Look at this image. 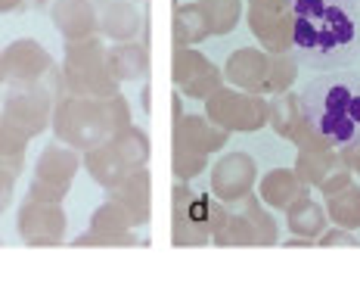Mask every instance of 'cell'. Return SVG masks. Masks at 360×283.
<instances>
[{
	"mask_svg": "<svg viewBox=\"0 0 360 283\" xmlns=\"http://www.w3.org/2000/svg\"><path fill=\"white\" fill-rule=\"evenodd\" d=\"M298 81V59L289 54H270L267 94H283Z\"/></svg>",
	"mask_w": 360,
	"mask_h": 283,
	"instance_id": "cell-33",
	"label": "cell"
},
{
	"mask_svg": "<svg viewBox=\"0 0 360 283\" xmlns=\"http://www.w3.org/2000/svg\"><path fill=\"white\" fill-rule=\"evenodd\" d=\"M131 218L115 199H106L94 215H90V230L81 234L75 246H137V234H134Z\"/></svg>",
	"mask_w": 360,
	"mask_h": 283,
	"instance_id": "cell-13",
	"label": "cell"
},
{
	"mask_svg": "<svg viewBox=\"0 0 360 283\" xmlns=\"http://www.w3.org/2000/svg\"><path fill=\"white\" fill-rule=\"evenodd\" d=\"M227 206L212 193H193L186 181L171 187V243L177 249H196L212 243V230L221 225Z\"/></svg>",
	"mask_w": 360,
	"mask_h": 283,
	"instance_id": "cell-4",
	"label": "cell"
},
{
	"mask_svg": "<svg viewBox=\"0 0 360 283\" xmlns=\"http://www.w3.org/2000/svg\"><path fill=\"white\" fill-rule=\"evenodd\" d=\"M208 34H212V28H208V19L199 4H177L174 6V19H171L174 47H196Z\"/></svg>",
	"mask_w": 360,
	"mask_h": 283,
	"instance_id": "cell-25",
	"label": "cell"
},
{
	"mask_svg": "<svg viewBox=\"0 0 360 283\" xmlns=\"http://www.w3.org/2000/svg\"><path fill=\"white\" fill-rule=\"evenodd\" d=\"M255 181H258V165L243 150L221 156L212 165V196L224 206H236L239 199H245L255 190Z\"/></svg>",
	"mask_w": 360,
	"mask_h": 283,
	"instance_id": "cell-12",
	"label": "cell"
},
{
	"mask_svg": "<svg viewBox=\"0 0 360 283\" xmlns=\"http://www.w3.org/2000/svg\"><path fill=\"white\" fill-rule=\"evenodd\" d=\"M249 32L267 54H292V10H245Z\"/></svg>",
	"mask_w": 360,
	"mask_h": 283,
	"instance_id": "cell-18",
	"label": "cell"
},
{
	"mask_svg": "<svg viewBox=\"0 0 360 283\" xmlns=\"http://www.w3.org/2000/svg\"><path fill=\"white\" fill-rule=\"evenodd\" d=\"M32 4H37V6H44V4H50V0H32Z\"/></svg>",
	"mask_w": 360,
	"mask_h": 283,
	"instance_id": "cell-43",
	"label": "cell"
},
{
	"mask_svg": "<svg viewBox=\"0 0 360 283\" xmlns=\"http://www.w3.org/2000/svg\"><path fill=\"white\" fill-rule=\"evenodd\" d=\"M109 69L115 81H143L149 75V50L143 41H122L109 47Z\"/></svg>",
	"mask_w": 360,
	"mask_h": 283,
	"instance_id": "cell-24",
	"label": "cell"
},
{
	"mask_svg": "<svg viewBox=\"0 0 360 283\" xmlns=\"http://www.w3.org/2000/svg\"><path fill=\"white\" fill-rule=\"evenodd\" d=\"M50 19L63 41H81L96 34V6L94 0H53Z\"/></svg>",
	"mask_w": 360,
	"mask_h": 283,
	"instance_id": "cell-19",
	"label": "cell"
},
{
	"mask_svg": "<svg viewBox=\"0 0 360 283\" xmlns=\"http://www.w3.org/2000/svg\"><path fill=\"white\" fill-rule=\"evenodd\" d=\"M335 165H342V156L335 153V146H320V150H298V159L292 171L298 175V181L304 187H317Z\"/></svg>",
	"mask_w": 360,
	"mask_h": 283,
	"instance_id": "cell-26",
	"label": "cell"
},
{
	"mask_svg": "<svg viewBox=\"0 0 360 283\" xmlns=\"http://www.w3.org/2000/svg\"><path fill=\"white\" fill-rule=\"evenodd\" d=\"M208 19L212 34H230L243 19V0H196Z\"/></svg>",
	"mask_w": 360,
	"mask_h": 283,
	"instance_id": "cell-32",
	"label": "cell"
},
{
	"mask_svg": "<svg viewBox=\"0 0 360 283\" xmlns=\"http://www.w3.org/2000/svg\"><path fill=\"white\" fill-rule=\"evenodd\" d=\"M180 115H184V100H180V94L174 91V96H171V122H177Z\"/></svg>",
	"mask_w": 360,
	"mask_h": 283,
	"instance_id": "cell-41",
	"label": "cell"
},
{
	"mask_svg": "<svg viewBox=\"0 0 360 283\" xmlns=\"http://www.w3.org/2000/svg\"><path fill=\"white\" fill-rule=\"evenodd\" d=\"M351 181H354V175H351V171L345 168V162H342V165H335V168H333V171H329V175L323 177V181L317 184V190L323 193V199H326V196H333V193L345 190Z\"/></svg>",
	"mask_w": 360,
	"mask_h": 283,
	"instance_id": "cell-35",
	"label": "cell"
},
{
	"mask_svg": "<svg viewBox=\"0 0 360 283\" xmlns=\"http://www.w3.org/2000/svg\"><path fill=\"white\" fill-rule=\"evenodd\" d=\"M0 87H4V75H0Z\"/></svg>",
	"mask_w": 360,
	"mask_h": 283,
	"instance_id": "cell-44",
	"label": "cell"
},
{
	"mask_svg": "<svg viewBox=\"0 0 360 283\" xmlns=\"http://www.w3.org/2000/svg\"><path fill=\"white\" fill-rule=\"evenodd\" d=\"M53 96L44 87H10L6 96L0 100L6 122L16 131H22L28 140H34L37 134H44L50 128V118H53Z\"/></svg>",
	"mask_w": 360,
	"mask_h": 283,
	"instance_id": "cell-10",
	"label": "cell"
},
{
	"mask_svg": "<svg viewBox=\"0 0 360 283\" xmlns=\"http://www.w3.org/2000/svg\"><path fill=\"white\" fill-rule=\"evenodd\" d=\"M69 218L63 212V203H44V199L25 196L16 215L19 240L25 246H63Z\"/></svg>",
	"mask_w": 360,
	"mask_h": 283,
	"instance_id": "cell-9",
	"label": "cell"
},
{
	"mask_svg": "<svg viewBox=\"0 0 360 283\" xmlns=\"http://www.w3.org/2000/svg\"><path fill=\"white\" fill-rule=\"evenodd\" d=\"M171 146L177 150H190L202 156H214L227 146L230 134L224 128H217L214 122H208L205 115H180L171 128Z\"/></svg>",
	"mask_w": 360,
	"mask_h": 283,
	"instance_id": "cell-16",
	"label": "cell"
},
{
	"mask_svg": "<svg viewBox=\"0 0 360 283\" xmlns=\"http://www.w3.org/2000/svg\"><path fill=\"white\" fill-rule=\"evenodd\" d=\"M326 218L345 230H360V187L354 181L345 190L326 196Z\"/></svg>",
	"mask_w": 360,
	"mask_h": 283,
	"instance_id": "cell-29",
	"label": "cell"
},
{
	"mask_svg": "<svg viewBox=\"0 0 360 283\" xmlns=\"http://www.w3.org/2000/svg\"><path fill=\"white\" fill-rule=\"evenodd\" d=\"M81 165L87 168V175L94 177L103 190L115 187L127 171H131L127 162L118 156V150L112 146V140H103V144H96V146H90V150L81 153Z\"/></svg>",
	"mask_w": 360,
	"mask_h": 283,
	"instance_id": "cell-21",
	"label": "cell"
},
{
	"mask_svg": "<svg viewBox=\"0 0 360 283\" xmlns=\"http://www.w3.org/2000/svg\"><path fill=\"white\" fill-rule=\"evenodd\" d=\"M258 184V199L264 203L267 208H280V212H286L292 199H298L302 193L307 190L302 181H298V175L292 168H270Z\"/></svg>",
	"mask_w": 360,
	"mask_h": 283,
	"instance_id": "cell-23",
	"label": "cell"
},
{
	"mask_svg": "<svg viewBox=\"0 0 360 283\" xmlns=\"http://www.w3.org/2000/svg\"><path fill=\"white\" fill-rule=\"evenodd\" d=\"M267 125L280 134L283 140L289 144H298L302 134L307 131V118H304V109H302V96L292 94V91H283V94H274V100L267 103Z\"/></svg>",
	"mask_w": 360,
	"mask_h": 283,
	"instance_id": "cell-20",
	"label": "cell"
},
{
	"mask_svg": "<svg viewBox=\"0 0 360 283\" xmlns=\"http://www.w3.org/2000/svg\"><path fill=\"white\" fill-rule=\"evenodd\" d=\"M25 6H28V0H0V13H19Z\"/></svg>",
	"mask_w": 360,
	"mask_h": 283,
	"instance_id": "cell-40",
	"label": "cell"
},
{
	"mask_svg": "<svg viewBox=\"0 0 360 283\" xmlns=\"http://www.w3.org/2000/svg\"><path fill=\"white\" fill-rule=\"evenodd\" d=\"M314 243L326 246V249H333V246H357V237L351 234V230H345V227L335 225L333 230H323V234H320Z\"/></svg>",
	"mask_w": 360,
	"mask_h": 283,
	"instance_id": "cell-36",
	"label": "cell"
},
{
	"mask_svg": "<svg viewBox=\"0 0 360 283\" xmlns=\"http://www.w3.org/2000/svg\"><path fill=\"white\" fill-rule=\"evenodd\" d=\"M25 156H28V137L0 115V168L13 171L19 177V171L25 168Z\"/></svg>",
	"mask_w": 360,
	"mask_h": 283,
	"instance_id": "cell-31",
	"label": "cell"
},
{
	"mask_svg": "<svg viewBox=\"0 0 360 283\" xmlns=\"http://www.w3.org/2000/svg\"><path fill=\"white\" fill-rule=\"evenodd\" d=\"M171 81L190 100H205L208 94L224 84V72L205 54H199L196 47H174V54H171Z\"/></svg>",
	"mask_w": 360,
	"mask_h": 283,
	"instance_id": "cell-11",
	"label": "cell"
},
{
	"mask_svg": "<svg viewBox=\"0 0 360 283\" xmlns=\"http://www.w3.org/2000/svg\"><path fill=\"white\" fill-rule=\"evenodd\" d=\"M134 4H137V0H134Z\"/></svg>",
	"mask_w": 360,
	"mask_h": 283,
	"instance_id": "cell-45",
	"label": "cell"
},
{
	"mask_svg": "<svg viewBox=\"0 0 360 283\" xmlns=\"http://www.w3.org/2000/svg\"><path fill=\"white\" fill-rule=\"evenodd\" d=\"M292 54L320 72L354 63L360 0H292Z\"/></svg>",
	"mask_w": 360,
	"mask_h": 283,
	"instance_id": "cell-1",
	"label": "cell"
},
{
	"mask_svg": "<svg viewBox=\"0 0 360 283\" xmlns=\"http://www.w3.org/2000/svg\"><path fill=\"white\" fill-rule=\"evenodd\" d=\"M304 118L329 146L360 137V75H326L302 94Z\"/></svg>",
	"mask_w": 360,
	"mask_h": 283,
	"instance_id": "cell-3",
	"label": "cell"
},
{
	"mask_svg": "<svg viewBox=\"0 0 360 283\" xmlns=\"http://www.w3.org/2000/svg\"><path fill=\"white\" fill-rule=\"evenodd\" d=\"M239 212L249 218V225L255 227V237H258V246H276V240H280V227H276L274 215L267 212V206L261 203L255 193H249L245 199H239L236 203Z\"/></svg>",
	"mask_w": 360,
	"mask_h": 283,
	"instance_id": "cell-30",
	"label": "cell"
},
{
	"mask_svg": "<svg viewBox=\"0 0 360 283\" xmlns=\"http://www.w3.org/2000/svg\"><path fill=\"white\" fill-rule=\"evenodd\" d=\"M0 75L6 87H44L53 100L65 94L63 69L34 38H19L0 50Z\"/></svg>",
	"mask_w": 360,
	"mask_h": 283,
	"instance_id": "cell-6",
	"label": "cell"
},
{
	"mask_svg": "<svg viewBox=\"0 0 360 283\" xmlns=\"http://www.w3.org/2000/svg\"><path fill=\"white\" fill-rule=\"evenodd\" d=\"M205 118L214 122L227 134H255L267 125V100L261 94L239 91V87L221 84L205 96Z\"/></svg>",
	"mask_w": 360,
	"mask_h": 283,
	"instance_id": "cell-7",
	"label": "cell"
},
{
	"mask_svg": "<svg viewBox=\"0 0 360 283\" xmlns=\"http://www.w3.org/2000/svg\"><path fill=\"white\" fill-rule=\"evenodd\" d=\"M205 168H208V156L171 146V175H174V181H193Z\"/></svg>",
	"mask_w": 360,
	"mask_h": 283,
	"instance_id": "cell-34",
	"label": "cell"
},
{
	"mask_svg": "<svg viewBox=\"0 0 360 283\" xmlns=\"http://www.w3.org/2000/svg\"><path fill=\"white\" fill-rule=\"evenodd\" d=\"M127 125H131V103L122 94L112 96L63 94L53 103V118H50L53 137L69 144L78 153L109 140L112 134H118Z\"/></svg>",
	"mask_w": 360,
	"mask_h": 283,
	"instance_id": "cell-2",
	"label": "cell"
},
{
	"mask_svg": "<svg viewBox=\"0 0 360 283\" xmlns=\"http://www.w3.org/2000/svg\"><path fill=\"white\" fill-rule=\"evenodd\" d=\"M245 10H292V0H245Z\"/></svg>",
	"mask_w": 360,
	"mask_h": 283,
	"instance_id": "cell-39",
	"label": "cell"
},
{
	"mask_svg": "<svg viewBox=\"0 0 360 283\" xmlns=\"http://www.w3.org/2000/svg\"><path fill=\"white\" fill-rule=\"evenodd\" d=\"M13 196H16V175L0 168V218H4V212L13 206Z\"/></svg>",
	"mask_w": 360,
	"mask_h": 283,
	"instance_id": "cell-37",
	"label": "cell"
},
{
	"mask_svg": "<svg viewBox=\"0 0 360 283\" xmlns=\"http://www.w3.org/2000/svg\"><path fill=\"white\" fill-rule=\"evenodd\" d=\"M112 146L118 150V156L127 162V168H143L149 162V153H153V144H149V134L143 128H137V125H127L118 134H112Z\"/></svg>",
	"mask_w": 360,
	"mask_h": 283,
	"instance_id": "cell-27",
	"label": "cell"
},
{
	"mask_svg": "<svg viewBox=\"0 0 360 283\" xmlns=\"http://www.w3.org/2000/svg\"><path fill=\"white\" fill-rule=\"evenodd\" d=\"M339 156H342L345 168H348L354 177H360V137H354V140H351V144L339 146Z\"/></svg>",
	"mask_w": 360,
	"mask_h": 283,
	"instance_id": "cell-38",
	"label": "cell"
},
{
	"mask_svg": "<svg viewBox=\"0 0 360 283\" xmlns=\"http://www.w3.org/2000/svg\"><path fill=\"white\" fill-rule=\"evenodd\" d=\"M81 168V153L72 150L63 140L47 144L37 156L34 177L28 184V196L44 199V203H63L72 190V181Z\"/></svg>",
	"mask_w": 360,
	"mask_h": 283,
	"instance_id": "cell-8",
	"label": "cell"
},
{
	"mask_svg": "<svg viewBox=\"0 0 360 283\" xmlns=\"http://www.w3.org/2000/svg\"><path fill=\"white\" fill-rule=\"evenodd\" d=\"M329 218H326V208L311 199V193H302L298 199H292L289 208H286V227L292 237H304V240H317L320 234L326 230Z\"/></svg>",
	"mask_w": 360,
	"mask_h": 283,
	"instance_id": "cell-22",
	"label": "cell"
},
{
	"mask_svg": "<svg viewBox=\"0 0 360 283\" xmlns=\"http://www.w3.org/2000/svg\"><path fill=\"white\" fill-rule=\"evenodd\" d=\"M109 47L100 34L81 41H65L63 54V81L65 94L78 96H112L118 94V81L109 69Z\"/></svg>",
	"mask_w": 360,
	"mask_h": 283,
	"instance_id": "cell-5",
	"label": "cell"
},
{
	"mask_svg": "<svg viewBox=\"0 0 360 283\" xmlns=\"http://www.w3.org/2000/svg\"><path fill=\"white\" fill-rule=\"evenodd\" d=\"M96 6V34L106 41H137L143 16L134 6V0H94Z\"/></svg>",
	"mask_w": 360,
	"mask_h": 283,
	"instance_id": "cell-17",
	"label": "cell"
},
{
	"mask_svg": "<svg viewBox=\"0 0 360 283\" xmlns=\"http://www.w3.org/2000/svg\"><path fill=\"white\" fill-rule=\"evenodd\" d=\"M140 103H143V113H153V106H149V84L143 87V94H140Z\"/></svg>",
	"mask_w": 360,
	"mask_h": 283,
	"instance_id": "cell-42",
	"label": "cell"
},
{
	"mask_svg": "<svg viewBox=\"0 0 360 283\" xmlns=\"http://www.w3.org/2000/svg\"><path fill=\"white\" fill-rule=\"evenodd\" d=\"M109 199H115L124 208L134 227H146L149 215H153V177H149L146 165L127 171L115 187H109Z\"/></svg>",
	"mask_w": 360,
	"mask_h": 283,
	"instance_id": "cell-15",
	"label": "cell"
},
{
	"mask_svg": "<svg viewBox=\"0 0 360 283\" xmlns=\"http://www.w3.org/2000/svg\"><path fill=\"white\" fill-rule=\"evenodd\" d=\"M212 243L214 246H258V237H255V227L249 225V218L236 206H227L221 225L212 230Z\"/></svg>",
	"mask_w": 360,
	"mask_h": 283,
	"instance_id": "cell-28",
	"label": "cell"
},
{
	"mask_svg": "<svg viewBox=\"0 0 360 283\" xmlns=\"http://www.w3.org/2000/svg\"><path fill=\"white\" fill-rule=\"evenodd\" d=\"M224 81L230 87L249 94H267V75H270V54L261 47H239L224 63Z\"/></svg>",
	"mask_w": 360,
	"mask_h": 283,
	"instance_id": "cell-14",
	"label": "cell"
}]
</instances>
